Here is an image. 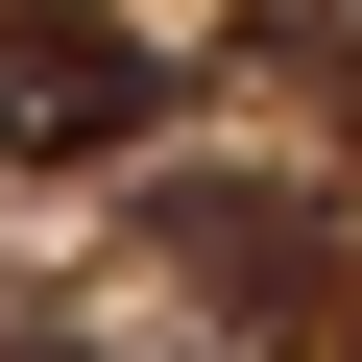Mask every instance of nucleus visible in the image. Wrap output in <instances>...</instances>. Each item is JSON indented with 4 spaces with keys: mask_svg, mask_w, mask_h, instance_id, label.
Returning a JSON list of instances; mask_svg holds the SVG:
<instances>
[{
    "mask_svg": "<svg viewBox=\"0 0 362 362\" xmlns=\"http://www.w3.org/2000/svg\"><path fill=\"white\" fill-rule=\"evenodd\" d=\"M145 266H194V314H218V338H314L338 218H314V194H266V169H169V194H145Z\"/></svg>",
    "mask_w": 362,
    "mask_h": 362,
    "instance_id": "nucleus-1",
    "label": "nucleus"
},
{
    "mask_svg": "<svg viewBox=\"0 0 362 362\" xmlns=\"http://www.w3.org/2000/svg\"><path fill=\"white\" fill-rule=\"evenodd\" d=\"M145 25H97V0H0V145L25 169H121L145 145Z\"/></svg>",
    "mask_w": 362,
    "mask_h": 362,
    "instance_id": "nucleus-2",
    "label": "nucleus"
}]
</instances>
